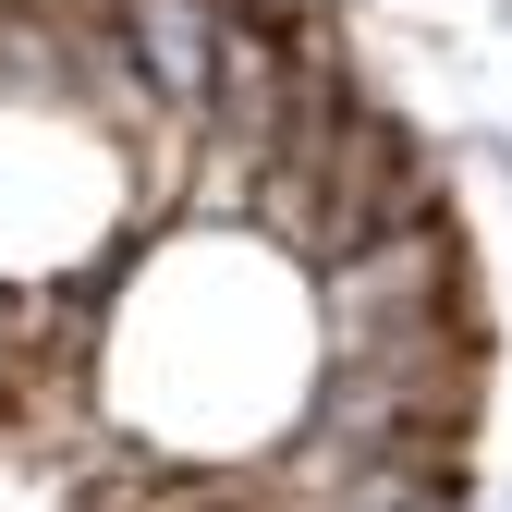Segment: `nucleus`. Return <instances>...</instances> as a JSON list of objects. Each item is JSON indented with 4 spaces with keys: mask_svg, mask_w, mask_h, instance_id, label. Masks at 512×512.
<instances>
[{
    "mask_svg": "<svg viewBox=\"0 0 512 512\" xmlns=\"http://www.w3.org/2000/svg\"><path fill=\"white\" fill-rule=\"evenodd\" d=\"M427 330H476V244L452 208H415L378 244L317 269V354H378V342H427Z\"/></svg>",
    "mask_w": 512,
    "mask_h": 512,
    "instance_id": "obj_1",
    "label": "nucleus"
},
{
    "mask_svg": "<svg viewBox=\"0 0 512 512\" xmlns=\"http://www.w3.org/2000/svg\"><path fill=\"white\" fill-rule=\"evenodd\" d=\"M488 512H512V488H500V500H488Z\"/></svg>",
    "mask_w": 512,
    "mask_h": 512,
    "instance_id": "obj_2",
    "label": "nucleus"
}]
</instances>
